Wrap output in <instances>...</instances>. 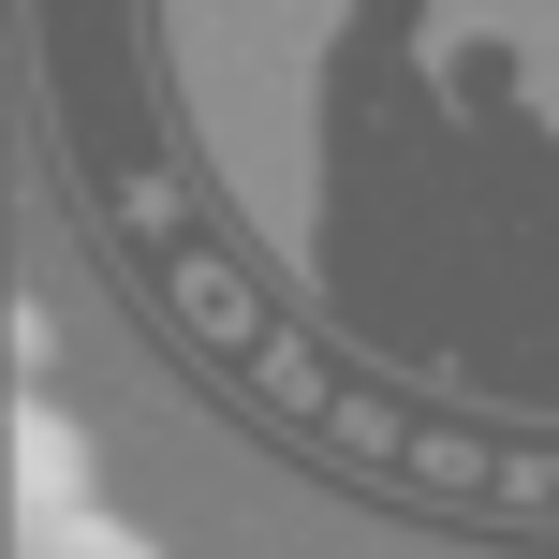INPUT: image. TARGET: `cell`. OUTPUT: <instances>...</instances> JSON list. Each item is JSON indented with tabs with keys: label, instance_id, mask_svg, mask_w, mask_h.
Segmentation results:
<instances>
[{
	"label": "cell",
	"instance_id": "6da1fadb",
	"mask_svg": "<svg viewBox=\"0 0 559 559\" xmlns=\"http://www.w3.org/2000/svg\"><path fill=\"white\" fill-rule=\"evenodd\" d=\"M74 88L251 368L559 486V0H74Z\"/></svg>",
	"mask_w": 559,
	"mask_h": 559
}]
</instances>
